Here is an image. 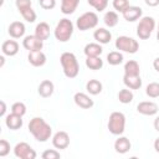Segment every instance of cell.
Returning <instances> with one entry per match:
<instances>
[{
  "label": "cell",
  "instance_id": "6da1fadb",
  "mask_svg": "<svg viewBox=\"0 0 159 159\" xmlns=\"http://www.w3.org/2000/svg\"><path fill=\"white\" fill-rule=\"evenodd\" d=\"M29 132L34 135V138L39 142H46L52 133V129L50 124L45 122L43 118L41 117H34L29 122Z\"/></svg>",
  "mask_w": 159,
  "mask_h": 159
},
{
  "label": "cell",
  "instance_id": "7a4b0ae2",
  "mask_svg": "<svg viewBox=\"0 0 159 159\" xmlns=\"http://www.w3.org/2000/svg\"><path fill=\"white\" fill-rule=\"evenodd\" d=\"M60 62H61V66H62V70L66 77L68 78L77 77L80 72V66H78L76 56L72 52H63L60 56Z\"/></svg>",
  "mask_w": 159,
  "mask_h": 159
},
{
  "label": "cell",
  "instance_id": "3957f363",
  "mask_svg": "<svg viewBox=\"0 0 159 159\" xmlns=\"http://www.w3.org/2000/svg\"><path fill=\"white\" fill-rule=\"evenodd\" d=\"M107 127L112 134H114V135L122 134L124 132V127H125V116L122 112H112L109 114Z\"/></svg>",
  "mask_w": 159,
  "mask_h": 159
},
{
  "label": "cell",
  "instance_id": "277c9868",
  "mask_svg": "<svg viewBox=\"0 0 159 159\" xmlns=\"http://www.w3.org/2000/svg\"><path fill=\"white\" fill-rule=\"evenodd\" d=\"M73 34V24L68 19H61L55 29V37L60 42H66Z\"/></svg>",
  "mask_w": 159,
  "mask_h": 159
},
{
  "label": "cell",
  "instance_id": "5b68a950",
  "mask_svg": "<svg viewBox=\"0 0 159 159\" xmlns=\"http://www.w3.org/2000/svg\"><path fill=\"white\" fill-rule=\"evenodd\" d=\"M154 27H155L154 19L150 17V16H144V17L140 19V21H139V24L137 26V35L139 36V39L147 40L152 35Z\"/></svg>",
  "mask_w": 159,
  "mask_h": 159
},
{
  "label": "cell",
  "instance_id": "8992f818",
  "mask_svg": "<svg viewBox=\"0 0 159 159\" xmlns=\"http://www.w3.org/2000/svg\"><path fill=\"white\" fill-rule=\"evenodd\" d=\"M97 24H98V16L93 11H88V12L82 14L77 19V22H76L78 30H81V31H86V30L93 29V27L97 26Z\"/></svg>",
  "mask_w": 159,
  "mask_h": 159
},
{
  "label": "cell",
  "instance_id": "52a82bcc",
  "mask_svg": "<svg viewBox=\"0 0 159 159\" xmlns=\"http://www.w3.org/2000/svg\"><path fill=\"white\" fill-rule=\"evenodd\" d=\"M116 48L119 51H124L128 53H135L139 48L137 40L128 36H119L116 40Z\"/></svg>",
  "mask_w": 159,
  "mask_h": 159
},
{
  "label": "cell",
  "instance_id": "ba28073f",
  "mask_svg": "<svg viewBox=\"0 0 159 159\" xmlns=\"http://www.w3.org/2000/svg\"><path fill=\"white\" fill-rule=\"evenodd\" d=\"M14 153L20 159H35L36 158V152L31 148L30 144H27L25 142L17 143L14 148Z\"/></svg>",
  "mask_w": 159,
  "mask_h": 159
},
{
  "label": "cell",
  "instance_id": "9c48e42d",
  "mask_svg": "<svg viewBox=\"0 0 159 159\" xmlns=\"http://www.w3.org/2000/svg\"><path fill=\"white\" fill-rule=\"evenodd\" d=\"M22 46L29 51H39V50H42L43 47V41L40 40L36 35H29L24 39L22 41Z\"/></svg>",
  "mask_w": 159,
  "mask_h": 159
},
{
  "label": "cell",
  "instance_id": "30bf717a",
  "mask_svg": "<svg viewBox=\"0 0 159 159\" xmlns=\"http://www.w3.org/2000/svg\"><path fill=\"white\" fill-rule=\"evenodd\" d=\"M52 144L57 149H66L70 145V135L65 130H58L52 138Z\"/></svg>",
  "mask_w": 159,
  "mask_h": 159
},
{
  "label": "cell",
  "instance_id": "8fae6325",
  "mask_svg": "<svg viewBox=\"0 0 159 159\" xmlns=\"http://www.w3.org/2000/svg\"><path fill=\"white\" fill-rule=\"evenodd\" d=\"M158 109H159L158 104L154 102H150V101H143V102L138 103V106H137V111L144 116H153L158 112Z\"/></svg>",
  "mask_w": 159,
  "mask_h": 159
},
{
  "label": "cell",
  "instance_id": "7c38bea8",
  "mask_svg": "<svg viewBox=\"0 0 159 159\" xmlns=\"http://www.w3.org/2000/svg\"><path fill=\"white\" fill-rule=\"evenodd\" d=\"M73 99H75V103L80 107V108H83V109H89L93 107V99L87 96L86 93H82V92H77L75 93L73 96Z\"/></svg>",
  "mask_w": 159,
  "mask_h": 159
},
{
  "label": "cell",
  "instance_id": "4fadbf2b",
  "mask_svg": "<svg viewBox=\"0 0 159 159\" xmlns=\"http://www.w3.org/2000/svg\"><path fill=\"white\" fill-rule=\"evenodd\" d=\"M27 60H29V62L34 67H40V66H43L45 65V62H46V55L41 50H39V51H31L27 55Z\"/></svg>",
  "mask_w": 159,
  "mask_h": 159
},
{
  "label": "cell",
  "instance_id": "5bb4252c",
  "mask_svg": "<svg viewBox=\"0 0 159 159\" xmlns=\"http://www.w3.org/2000/svg\"><path fill=\"white\" fill-rule=\"evenodd\" d=\"M7 32H9V35L12 39H20L25 34V25H24V22H21V21H12L9 25Z\"/></svg>",
  "mask_w": 159,
  "mask_h": 159
},
{
  "label": "cell",
  "instance_id": "9a60e30c",
  "mask_svg": "<svg viewBox=\"0 0 159 159\" xmlns=\"http://www.w3.org/2000/svg\"><path fill=\"white\" fill-rule=\"evenodd\" d=\"M142 12H143V10H142L139 6H130V5H129V6L122 12V15H123L124 20L133 22V21L138 20V19L142 16Z\"/></svg>",
  "mask_w": 159,
  "mask_h": 159
},
{
  "label": "cell",
  "instance_id": "2e32d148",
  "mask_svg": "<svg viewBox=\"0 0 159 159\" xmlns=\"http://www.w3.org/2000/svg\"><path fill=\"white\" fill-rule=\"evenodd\" d=\"M5 123H6V127H7L9 129H11V130H17V129H20V128L22 127V117L11 112L9 116H6Z\"/></svg>",
  "mask_w": 159,
  "mask_h": 159
},
{
  "label": "cell",
  "instance_id": "e0dca14e",
  "mask_svg": "<svg viewBox=\"0 0 159 159\" xmlns=\"http://www.w3.org/2000/svg\"><path fill=\"white\" fill-rule=\"evenodd\" d=\"M53 89H55V86H53V82L50 81V80H43L40 84H39V94L42 97V98H48L50 96H52L53 93Z\"/></svg>",
  "mask_w": 159,
  "mask_h": 159
},
{
  "label": "cell",
  "instance_id": "ac0fdd59",
  "mask_svg": "<svg viewBox=\"0 0 159 159\" xmlns=\"http://www.w3.org/2000/svg\"><path fill=\"white\" fill-rule=\"evenodd\" d=\"M1 51L6 56H15L19 52V43L15 40H6L1 45Z\"/></svg>",
  "mask_w": 159,
  "mask_h": 159
},
{
  "label": "cell",
  "instance_id": "d6986e66",
  "mask_svg": "<svg viewBox=\"0 0 159 159\" xmlns=\"http://www.w3.org/2000/svg\"><path fill=\"white\" fill-rule=\"evenodd\" d=\"M130 147H132V144H130L129 139L125 138V137H119V138L114 142V149H116V152L119 153V154H124V153L129 152Z\"/></svg>",
  "mask_w": 159,
  "mask_h": 159
},
{
  "label": "cell",
  "instance_id": "ffe728a7",
  "mask_svg": "<svg viewBox=\"0 0 159 159\" xmlns=\"http://www.w3.org/2000/svg\"><path fill=\"white\" fill-rule=\"evenodd\" d=\"M35 35L42 41L47 40L48 36H50V26H48V24L45 22V21H41L40 24H37L36 27H35Z\"/></svg>",
  "mask_w": 159,
  "mask_h": 159
},
{
  "label": "cell",
  "instance_id": "44dd1931",
  "mask_svg": "<svg viewBox=\"0 0 159 159\" xmlns=\"http://www.w3.org/2000/svg\"><path fill=\"white\" fill-rule=\"evenodd\" d=\"M93 37L98 43H108L111 41V39H112V34L108 30H106L103 27H99V29H97L94 31Z\"/></svg>",
  "mask_w": 159,
  "mask_h": 159
},
{
  "label": "cell",
  "instance_id": "7402d4cb",
  "mask_svg": "<svg viewBox=\"0 0 159 159\" xmlns=\"http://www.w3.org/2000/svg\"><path fill=\"white\" fill-rule=\"evenodd\" d=\"M123 82H124V84L129 89H138L142 86V78H140L139 75L138 76H128V75H124L123 76Z\"/></svg>",
  "mask_w": 159,
  "mask_h": 159
},
{
  "label": "cell",
  "instance_id": "603a6c76",
  "mask_svg": "<svg viewBox=\"0 0 159 159\" xmlns=\"http://www.w3.org/2000/svg\"><path fill=\"white\" fill-rule=\"evenodd\" d=\"M80 4V0H61V12L65 15L73 14Z\"/></svg>",
  "mask_w": 159,
  "mask_h": 159
},
{
  "label": "cell",
  "instance_id": "cb8c5ba5",
  "mask_svg": "<svg viewBox=\"0 0 159 159\" xmlns=\"http://www.w3.org/2000/svg\"><path fill=\"white\" fill-rule=\"evenodd\" d=\"M84 55L87 57H96V56H101L102 53V46L99 43H96V42H91V43H87L84 46Z\"/></svg>",
  "mask_w": 159,
  "mask_h": 159
},
{
  "label": "cell",
  "instance_id": "d4e9b609",
  "mask_svg": "<svg viewBox=\"0 0 159 159\" xmlns=\"http://www.w3.org/2000/svg\"><path fill=\"white\" fill-rule=\"evenodd\" d=\"M140 72V68H139V63L134 60H129L128 62H125L124 65V75H128V76H138Z\"/></svg>",
  "mask_w": 159,
  "mask_h": 159
},
{
  "label": "cell",
  "instance_id": "484cf974",
  "mask_svg": "<svg viewBox=\"0 0 159 159\" xmlns=\"http://www.w3.org/2000/svg\"><path fill=\"white\" fill-rule=\"evenodd\" d=\"M102 88H103V86H102V83L98 81V80H89L87 83H86V89H87V92L88 93H91V94H99L101 92H102Z\"/></svg>",
  "mask_w": 159,
  "mask_h": 159
},
{
  "label": "cell",
  "instance_id": "4316f807",
  "mask_svg": "<svg viewBox=\"0 0 159 159\" xmlns=\"http://www.w3.org/2000/svg\"><path fill=\"white\" fill-rule=\"evenodd\" d=\"M103 21L104 24L108 26V27H114L117 24H118V14L113 10L111 11H107L104 14V17H103Z\"/></svg>",
  "mask_w": 159,
  "mask_h": 159
},
{
  "label": "cell",
  "instance_id": "83f0119b",
  "mask_svg": "<svg viewBox=\"0 0 159 159\" xmlns=\"http://www.w3.org/2000/svg\"><path fill=\"white\" fill-rule=\"evenodd\" d=\"M86 66L89 68V70H93V71H97L99 68H102L103 66V61L99 56H96V57H87L86 58Z\"/></svg>",
  "mask_w": 159,
  "mask_h": 159
},
{
  "label": "cell",
  "instance_id": "f1b7e54d",
  "mask_svg": "<svg viewBox=\"0 0 159 159\" xmlns=\"http://www.w3.org/2000/svg\"><path fill=\"white\" fill-rule=\"evenodd\" d=\"M107 61L112 66H117L123 62V55L119 51H112L107 55Z\"/></svg>",
  "mask_w": 159,
  "mask_h": 159
},
{
  "label": "cell",
  "instance_id": "f546056e",
  "mask_svg": "<svg viewBox=\"0 0 159 159\" xmlns=\"http://www.w3.org/2000/svg\"><path fill=\"white\" fill-rule=\"evenodd\" d=\"M118 99L120 103H130L133 101V92L128 88H123L118 92Z\"/></svg>",
  "mask_w": 159,
  "mask_h": 159
},
{
  "label": "cell",
  "instance_id": "4dcf8cb0",
  "mask_svg": "<svg viewBox=\"0 0 159 159\" xmlns=\"http://www.w3.org/2000/svg\"><path fill=\"white\" fill-rule=\"evenodd\" d=\"M145 93L147 96H149L150 98H157L159 97V83L158 82H150L147 88H145Z\"/></svg>",
  "mask_w": 159,
  "mask_h": 159
},
{
  "label": "cell",
  "instance_id": "1f68e13d",
  "mask_svg": "<svg viewBox=\"0 0 159 159\" xmlns=\"http://www.w3.org/2000/svg\"><path fill=\"white\" fill-rule=\"evenodd\" d=\"M87 2L97 11H103L108 6V0H87Z\"/></svg>",
  "mask_w": 159,
  "mask_h": 159
},
{
  "label": "cell",
  "instance_id": "d6a6232c",
  "mask_svg": "<svg viewBox=\"0 0 159 159\" xmlns=\"http://www.w3.org/2000/svg\"><path fill=\"white\" fill-rule=\"evenodd\" d=\"M11 112L22 117L26 113V106H25V103H22V102H15L11 106Z\"/></svg>",
  "mask_w": 159,
  "mask_h": 159
},
{
  "label": "cell",
  "instance_id": "836d02e7",
  "mask_svg": "<svg viewBox=\"0 0 159 159\" xmlns=\"http://www.w3.org/2000/svg\"><path fill=\"white\" fill-rule=\"evenodd\" d=\"M20 14L24 17V20H26L27 22H34L36 20V12L32 10V7H29L26 10H22Z\"/></svg>",
  "mask_w": 159,
  "mask_h": 159
},
{
  "label": "cell",
  "instance_id": "e575fe53",
  "mask_svg": "<svg viewBox=\"0 0 159 159\" xmlns=\"http://www.w3.org/2000/svg\"><path fill=\"white\" fill-rule=\"evenodd\" d=\"M128 6H129V1L128 0H113V7L117 11L123 12Z\"/></svg>",
  "mask_w": 159,
  "mask_h": 159
},
{
  "label": "cell",
  "instance_id": "d590c367",
  "mask_svg": "<svg viewBox=\"0 0 159 159\" xmlns=\"http://www.w3.org/2000/svg\"><path fill=\"white\" fill-rule=\"evenodd\" d=\"M42 158H43V159H60L61 155H60V153H58L57 150H55V149H47V150H45V152L42 153Z\"/></svg>",
  "mask_w": 159,
  "mask_h": 159
},
{
  "label": "cell",
  "instance_id": "8d00e7d4",
  "mask_svg": "<svg viewBox=\"0 0 159 159\" xmlns=\"http://www.w3.org/2000/svg\"><path fill=\"white\" fill-rule=\"evenodd\" d=\"M31 0H15V5L17 7V10L21 12L22 10H26L29 7H31Z\"/></svg>",
  "mask_w": 159,
  "mask_h": 159
},
{
  "label": "cell",
  "instance_id": "74e56055",
  "mask_svg": "<svg viewBox=\"0 0 159 159\" xmlns=\"http://www.w3.org/2000/svg\"><path fill=\"white\" fill-rule=\"evenodd\" d=\"M10 152V144L7 140L5 139H1L0 140V157H5Z\"/></svg>",
  "mask_w": 159,
  "mask_h": 159
},
{
  "label": "cell",
  "instance_id": "f35d334b",
  "mask_svg": "<svg viewBox=\"0 0 159 159\" xmlns=\"http://www.w3.org/2000/svg\"><path fill=\"white\" fill-rule=\"evenodd\" d=\"M39 4L45 10H52L56 6V0H39Z\"/></svg>",
  "mask_w": 159,
  "mask_h": 159
},
{
  "label": "cell",
  "instance_id": "ab89813d",
  "mask_svg": "<svg viewBox=\"0 0 159 159\" xmlns=\"http://www.w3.org/2000/svg\"><path fill=\"white\" fill-rule=\"evenodd\" d=\"M6 112V104L4 101H0V117H2Z\"/></svg>",
  "mask_w": 159,
  "mask_h": 159
},
{
  "label": "cell",
  "instance_id": "60d3db41",
  "mask_svg": "<svg viewBox=\"0 0 159 159\" xmlns=\"http://www.w3.org/2000/svg\"><path fill=\"white\" fill-rule=\"evenodd\" d=\"M144 1H145V4H147L148 6H152V7L159 5V0H144Z\"/></svg>",
  "mask_w": 159,
  "mask_h": 159
},
{
  "label": "cell",
  "instance_id": "b9f144b4",
  "mask_svg": "<svg viewBox=\"0 0 159 159\" xmlns=\"http://www.w3.org/2000/svg\"><path fill=\"white\" fill-rule=\"evenodd\" d=\"M153 67H154L155 71L159 72V57H157V58L154 60V62H153Z\"/></svg>",
  "mask_w": 159,
  "mask_h": 159
},
{
  "label": "cell",
  "instance_id": "7bdbcfd3",
  "mask_svg": "<svg viewBox=\"0 0 159 159\" xmlns=\"http://www.w3.org/2000/svg\"><path fill=\"white\" fill-rule=\"evenodd\" d=\"M154 128H155V130H158V132H159V116L154 119Z\"/></svg>",
  "mask_w": 159,
  "mask_h": 159
},
{
  "label": "cell",
  "instance_id": "ee69618b",
  "mask_svg": "<svg viewBox=\"0 0 159 159\" xmlns=\"http://www.w3.org/2000/svg\"><path fill=\"white\" fill-rule=\"evenodd\" d=\"M154 149L159 153V138H157V139L154 140Z\"/></svg>",
  "mask_w": 159,
  "mask_h": 159
},
{
  "label": "cell",
  "instance_id": "f6af8a7d",
  "mask_svg": "<svg viewBox=\"0 0 159 159\" xmlns=\"http://www.w3.org/2000/svg\"><path fill=\"white\" fill-rule=\"evenodd\" d=\"M4 62H5L4 56H0V67H2V66H4Z\"/></svg>",
  "mask_w": 159,
  "mask_h": 159
},
{
  "label": "cell",
  "instance_id": "bcb514c9",
  "mask_svg": "<svg viewBox=\"0 0 159 159\" xmlns=\"http://www.w3.org/2000/svg\"><path fill=\"white\" fill-rule=\"evenodd\" d=\"M157 39H158V41H159V31H158V34H157Z\"/></svg>",
  "mask_w": 159,
  "mask_h": 159
},
{
  "label": "cell",
  "instance_id": "7dc6e473",
  "mask_svg": "<svg viewBox=\"0 0 159 159\" xmlns=\"http://www.w3.org/2000/svg\"><path fill=\"white\" fill-rule=\"evenodd\" d=\"M2 2H4V0H0V5H2Z\"/></svg>",
  "mask_w": 159,
  "mask_h": 159
},
{
  "label": "cell",
  "instance_id": "c3c4849f",
  "mask_svg": "<svg viewBox=\"0 0 159 159\" xmlns=\"http://www.w3.org/2000/svg\"><path fill=\"white\" fill-rule=\"evenodd\" d=\"M158 31H159V30H158Z\"/></svg>",
  "mask_w": 159,
  "mask_h": 159
}]
</instances>
